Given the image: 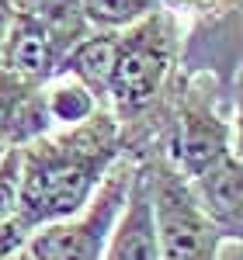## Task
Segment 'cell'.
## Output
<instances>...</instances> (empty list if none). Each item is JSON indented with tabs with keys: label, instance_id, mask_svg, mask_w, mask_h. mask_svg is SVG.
<instances>
[{
	"label": "cell",
	"instance_id": "1",
	"mask_svg": "<svg viewBox=\"0 0 243 260\" xmlns=\"http://www.w3.org/2000/svg\"><path fill=\"white\" fill-rule=\"evenodd\" d=\"M122 156V121L108 108L21 146V201L14 219L32 233L80 212Z\"/></svg>",
	"mask_w": 243,
	"mask_h": 260
},
{
	"label": "cell",
	"instance_id": "13",
	"mask_svg": "<svg viewBox=\"0 0 243 260\" xmlns=\"http://www.w3.org/2000/svg\"><path fill=\"white\" fill-rule=\"evenodd\" d=\"M28 87H35V83H24V80H18V77L0 80V142H4V146H7V128H11V118H14V108H18L21 94H24Z\"/></svg>",
	"mask_w": 243,
	"mask_h": 260
},
{
	"label": "cell",
	"instance_id": "19",
	"mask_svg": "<svg viewBox=\"0 0 243 260\" xmlns=\"http://www.w3.org/2000/svg\"><path fill=\"white\" fill-rule=\"evenodd\" d=\"M4 149H7V146H4V142H0V156H4Z\"/></svg>",
	"mask_w": 243,
	"mask_h": 260
},
{
	"label": "cell",
	"instance_id": "12",
	"mask_svg": "<svg viewBox=\"0 0 243 260\" xmlns=\"http://www.w3.org/2000/svg\"><path fill=\"white\" fill-rule=\"evenodd\" d=\"M21 201V146H7L0 156V219H14Z\"/></svg>",
	"mask_w": 243,
	"mask_h": 260
},
{
	"label": "cell",
	"instance_id": "18",
	"mask_svg": "<svg viewBox=\"0 0 243 260\" xmlns=\"http://www.w3.org/2000/svg\"><path fill=\"white\" fill-rule=\"evenodd\" d=\"M11 73H7V62H4V52H0V80H7Z\"/></svg>",
	"mask_w": 243,
	"mask_h": 260
},
{
	"label": "cell",
	"instance_id": "10",
	"mask_svg": "<svg viewBox=\"0 0 243 260\" xmlns=\"http://www.w3.org/2000/svg\"><path fill=\"white\" fill-rule=\"evenodd\" d=\"M42 94H45V108H49L52 128L80 125V121H87L90 115H98L104 108L98 101V94L90 87H83L77 77H70V73H56L49 83H42Z\"/></svg>",
	"mask_w": 243,
	"mask_h": 260
},
{
	"label": "cell",
	"instance_id": "15",
	"mask_svg": "<svg viewBox=\"0 0 243 260\" xmlns=\"http://www.w3.org/2000/svg\"><path fill=\"white\" fill-rule=\"evenodd\" d=\"M233 153L243 160V66L236 70V83H233Z\"/></svg>",
	"mask_w": 243,
	"mask_h": 260
},
{
	"label": "cell",
	"instance_id": "8",
	"mask_svg": "<svg viewBox=\"0 0 243 260\" xmlns=\"http://www.w3.org/2000/svg\"><path fill=\"white\" fill-rule=\"evenodd\" d=\"M0 52H4V62H7L11 77H18L24 83H35V87L52 80L63 66V56H66L63 45L45 31V24H39L21 7H18V18L11 24L4 45H0Z\"/></svg>",
	"mask_w": 243,
	"mask_h": 260
},
{
	"label": "cell",
	"instance_id": "11",
	"mask_svg": "<svg viewBox=\"0 0 243 260\" xmlns=\"http://www.w3.org/2000/svg\"><path fill=\"white\" fill-rule=\"evenodd\" d=\"M80 7L94 31H125L167 7V0H80Z\"/></svg>",
	"mask_w": 243,
	"mask_h": 260
},
{
	"label": "cell",
	"instance_id": "14",
	"mask_svg": "<svg viewBox=\"0 0 243 260\" xmlns=\"http://www.w3.org/2000/svg\"><path fill=\"white\" fill-rule=\"evenodd\" d=\"M24 243H28V229L18 219H0V260L24 250Z\"/></svg>",
	"mask_w": 243,
	"mask_h": 260
},
{
	"label": "cell",
	"instance_id": "5",
	"mask_svg": "<svg viewBox=\"0 0 243 260\" xmlns=\"http://www.w3.org/2000/svg\"><path fill=\"white\" fill-rule=\"evenodd\" d=\"M163 115H167L163 125L167 136L153 153H163L184 177H195L216 160H223L226 153H233V132L216 111L212 94L198 87H184L177 101L163 108Z\"/></svg>",
	"mask_w": 243,
	"mask_h": 260
},
{
	"label": "cell",
	"instance_id": "7",
	"mask_svg": "<svg viewBox=\"0 0 243 260\" xmlns=\"http://www.w3.org/2000/svg\"><path fill=\"white\" fill-rule=\"evenodd\" d=\"M104 260H160L157 246V222H153V191H149V170L136 160L132 187L122 208L118 222L111 229V240L104 250Z\"/></svg>",
	"mask_w": 243,
	"mask_h": 260
},
{
	"label": "cell",
	"instance_id": "9",
	"mask_svg": "<svg viewBox=\"0 0 243 260\" xmlns=\"http://www.w3.org/2000/svg\"><path fill=\"white\" fill-rule=\"evenodd\" d=\"M118 35L122 31H94L90 28L63 56V66H59V73H70L83 87H90L104 108H108V87H111V73H115V56H118Z\"/></svg>",
	"mask_w": 243,
	"mask_h": 260
},
{
	"label": "cell",
	"instance_id": "2",
	"mask_svg": "<svg viewBox=\"0 0 243 260\" xmlns=\"http://www.w3.org/2000/svg\"><path fill=\"white\" fill-rule=\"evenodd\" d=\"M177 56H181L177 21L167 7L118 35L108 111L122 121L125 153L136 160L146 153L142 142H149V118L163 115V98L170 94Z\"/></svg>",
	"mask_w": 243,
	"mask_h": 260
},
{
	"label": "cell",
	"instance_id": "16",
	"mask_svg": "<svg viewBox=\"0 0 243 260\" xmlns=\"http://www.w3.org/2000/svg\"><path fill=\"white\" fill-rule=\"evenodd\" d=\"M14 18H18V0H0V45H4V39H7Z\"/></svg>",
	"mask_w": 243,
	"mask_h": 260
},
{
	"label": "cell",
	"instance_id": "3",
	"mask_svg": "<svg viewBox=\"0 0 243 260\" xmlns=\"http://www.w3.org/2000/svg\"><path fill=\"white\" fill-rule=\"evenodd\" d=\"M132 174H136V156L125 153L108 170V177L98 184V191L90 194V201L80 212L32 229L24 243L32 260H104L111 229L125 208L129 187H132Z\"/></svg>",
	"mask_w": 243,
	"mask_h": 260
},
{
	"label": "cell",
	"instance_id": "6",
	"mask_svg": "<svg viewBox=\"0 0 243 260\" xmlns=\"http://www.w3.org/2000/svg\"><path fill=\"white\" fill-rule=\"evenodd\" d=\"M191 194L212 222L219 243L243 246V160L236 153H226L223 160L205 167L202 174L188 177Z\"/></svg>",
	"mask_w": 243,
	"mask_h": 260
},
{
	"label": "cell",
	"instance_id": "4",
	"mask_svg": "<svg viewBox=\"0 0 243 260\" xmlns=\"http://www.w3.org/2000/svg\"><path fill=\"white\" fill-rule=\"evenodd\" d=\"M149 170L153 191V222H157V246L160 260H219V236L205 219L191 184L163 153L139 156Z\"/></svg>",
	"mask_w": 243,
	"mask_h": 260
},
{
	"label": "cell",
	"instance_id": "17",
	"mask_svg": "<svg viewBox=\"0 0 243 260\" xmlns=\"http://www.w3.org/2000/svg\"><path fill=\"white\" fill-rule=\"evenodd\" d=\"M4 260H32V253L28 250H18V253H11V257H4Z\"/></svg>",
	"mask_w": 243,
	"mask_h": 260
}]
</instances>
